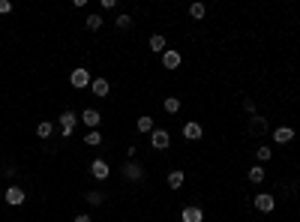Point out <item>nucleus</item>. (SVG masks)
<instances>
[{
    "instance_id": "15",
    "label": "nucleus",
    "mask_w": 300,
    "mask_h": 222,
    "mask_svg": "<svg viewBox=\"0 0 300 222\" xmlns=\"http://www.w3.org/2000/svg\"><path fill=\"white\" fill-rule=\"evenodd\" d=\"M135 129H138V132H144V135H150V132L156 129V126H153V117H150V114H141V117L135 120Z\"/></svg>"
},
{
    "instance_id": "21",
    "label": "nucleus",
    "mask_w": 300,
    "mask_h": 222,
    "mask_svg": "<svg viewBox=\"0 0 300 222\" xmlns=\"http://www.w3.org/2000/svg\"><path fill=\"white\" fill-rule=\"evenodd\" d=\"M162 108L168 111V114H177V111H180V99H177V96H168V99L162 102Z\"/></svg>"
},
{
    "instance_id": "26",
    "label": "nucleus",
    "mask_w": 300,
    "mask_h": 222,
    "mask_svg": "<svg viewBox=\"0 0 300 222\" xmlns=\"http://www.w3.org/2000/svg\"><path fill=\"white\" fill-rule=\"evenodd\" d=\"M114 24H117L120 30H129V27H132V18H129V15H117V21H114Z\"/></svg>"
},
{
    "instance_id": "10",
    "label": "nucleus",
    "mask_w": 300,
    "mask_h": 222,
    "mask_svg": "<svg viewBox=\"0 0 300 222\" xmlns=\"http://www.w3.org/2000/svg\"><path fill=\"white\" fill-rule=\"evenodd\" d=\"M81 123L90 126V129H96V126L102 123V114H99L96 108H84V111H81Z\"/></svg>"
},
{
    "instance_id": "18",
    "label": "nucleus",
    "mask_w": 300,
    "mask_h": 222,
    "mask_svg": "<svg viewBox=\"0 0 300 222\" xmlns=\"http://www.w3.org/2000/svg\"><path fill=\"white\" fill-rule=\"evenodd\" d=\"M246 177H249V183H255V186H258V183L264 180V168H261V165H252V168L246 171Z\"/></svg>"
},
{
    "instance_id": "11",
    "label": "nucleus",
    "mask_w": 300,
    "mask_h": 222,
    "mask_svg": "<svg viewBox=\"0 0 300 222\" xmlns=\"http://www.w3.org/2000/svg\"><path fill=\"white\" fill-rule=\"evenodd\" d=\"M180 63H183L180 51H177V48H165V54H162V66H165V69H177Z\"/></svg>"
},
{
    "instance_id": "19",
    "label": "nucleus",
    "mask_w": 300,
    "mask_h": 222,
    "mask_svg": "<svg viewBox=\"0 0 300 222\" xmlns=\"http://www.w3.org/2000/svg\"><path fill=\"white\" fill-rule=\"evenodd\" d=\"M54 132V123L51 120H42V123H36V135H39V138H48Z\"/></svg>"
},
{
    "instance_id": "8",
    "label": "nucleus",
    "mask_w": 300,
    "mask_h": 222,
    "mask_svg": "<svg viewBox=\"0 0 300 222\" xmlns=\"http://www.w3.org/2000/svg\"><path fill=\"white\" fill-rule=\"evenodd\" d=\"M180 222H204V210L189 204V207H183L180 210Z\"/></svg>"
},
{
    "instance_id": "16",
    "label": "nucleus",
    "mask_w": 300,
    "mask_h": 222,
    "mask_svg": "<svg viewBox=\"0 0 300 222\" xmlns=\"http://www.w3.org/2000/svg\"><path fill=\"white\" fill-rule=\"evenodd\" d=\"M165 180H168V186H171V189H180V186H183V180H186V174H183L180 168H174V171H168Z\"/></svg>"
},
{
    "instance_id": "28",
    "label": "nucleus",
    "mask_w": 300,
    "mask_h": 222,
    "mask_svg": "<svg viewBox=\"0 0 300 222\" xmlns=\"http://www.w3.org/2000/svg\"><path fill=\"white\" fill-rule=\"evenodd\" d=\"M12 12V3L9 0H0V15H9Z\"/></svg>"
},
{
    "instance_id": "30",
    "label": "nucleus",
    "mask_w": 300,
    "mask_h": 222,
    "mask_svg": "<svg viewBox=\"0 0 300 222\" xmlns=\"http://www.w3.org/2000/svg\"><path fill=\"white\" fill-rule=\"evenodd\" d=\"M0 201H3V189H0Z\"/></svg>"
},
{
    "instance_id": "17",
    "label": "nucleus",
    "mask_w": 300,
    "mask_h": 222,
    "mask_svg": "<svg viewBox=\"0 0 300 222\" xmlns=\"http://www.w3.org/2000/svg\"><path fill=\"white\" fill-rule=\"evenodd\" d=\"M150 51L165 54V36H162V33H153V36H150Z\"/></svg>"
},
{
    "instance_id": "25",
    "label": "nucleus",
    "mask_w": 300,
    "mask_h": 222,
    "mask_svg": "<svg viewBox=\"0 0 300 222\" xmlns=\"http://www.w3.org/2000/svg\"><path fill=\"white\" fill-rule=\"evenodd\" d=\"M270 156H273V150H270L267 144H261V147H258V159H261V162H267Z\"/></svg>"
},
{
    "instance_id": "12",
    "label": "nucleus",
    "mask_w": 300,
    "mask_h": 222,
    "mask_svg": "<svg viewBox=\"0 0 300 222\" xmlns=\"http://www.w3.org/2000/svg\"><path fill=\"white\" fill-rule=\"evenodd\" d=\"M90 174H93L96 180H105V177L111 174V165H108L105 159H93V162H90Z\"/></svg>"
},
{
    "instance_id": "20",
    "label": "nucleus",
    "mask_w": 300,
    "mask_h": 222,
    "mask_svg": "<svg viewBox=\"0 0 300 222\" xmlns=\"http://www.w3.org/2000/svg\"><path fill=\"white\" fill-rule=\"evenodd\" d=\"M84 144H90V147H99V144H102V132H99V129H90V132L84 135Z\"/></svg>"
},
{
    "instance_id": "6",
    "label": "nucleus",
    "mask_w": 300,
    "mask_h": 222,
    "mask_svg": "<svg viewBox=\"0 0 300 222\" xmlns=\"http://www.w3.org/2000/svg\"><path fill=\"white\" fill-rule=\"evenodd\" d=\"M276 207V198L270 195V192H258L255 195V210H261V213H270Z\"/></svg>"
},
{
    "instance_id": "22",
    "label": "nucleus",
    "mask_w": 300,
    "mask_h": 222,
    "mask_svg": "<svg viewBox=\"0 0 300 222\" xmlns=\"http://www.w3.org/2000/svg\"><path fill=\"white\" fill-rule=\"evenodd\" d=\"M189 15H192L195 21H201V18L207 15V6H204V3H192V6H189Z\"/></svg>"
},
{
    "instance_id": "29",
    "label": "nucleus",
    "mask_w": 300,
    "mask_h": 222,
    "mask_svg": "<svg viewBox=\"0 0 300 222\" xmlns=\"http://www.w3.org/2000/svg\"><path fill=\"white\" fill-rule=\"evenodd\" d=\"M72 222H93V219H90V216H87V213H78V216H75V219H72Z\"/></svg>"
},
{
    "instance_id": "23",
    "label": "nucleus",
    "mask_w": 300,
    "mask_h": 222,
    "mask_svg": "<svg viewBox=\"0 0 300 222\" xmlns=\"http://www.w3.org/2000/svg\"><path fill=\"white\" fill-rule=\"evenodd\" d=\"M84 27H87V30H99V27H102V15H87Z\"/></svg>"
},
{
    "instance_id": "13",
    "label": "nucleus",
    "mask_w": 300,
    "mask_h": 222,
    "mask_svg": "<svg viewBox=\"0 0 300 222\" xmlns=\"http://www.w3.org/2000/svg\"><path fill=\"white\" fill-rule=\"evenodd\" d=\"M108 90H111V84H108L105 78H93V81H90V93H93V96L102 99V96H108Z\"/></svg>"
},
{
    "instance_id": "2",
    "label": "nucleus",
    "mask_w": 300,
    "mask_h": 222,
    "mask_svg": "<svg viewBox=\"0 0 300 222\" xmlns=\"http://www.w3.org/2000/svg\"><path fill=\"white\" fill-rule=\"evenodd\" d=\"M75 123H78V114H75L72 108H66L63 114H60V132H63V138H69V135H72Z\"/></svg>"
},
{
    "instance_id": "3",
    "label": "nucleus",
    "mask_w": 300,
    "mask_h": 222,
    "mask_svg": "<svg viewBox=\"0 0 300 222\" xmlns=\"http://www.w3.org/2000/svg\"><path fill=\"white\" fill-rule=\"evenodd\" d=\"M168 144H171V135L165 129H153V132H150V147H153V150H168Z\"/></svg>"
},
{
    "instance_id": "24",
    "label": "nucleus",
    "mask_w": 300,
    "mask_h": 222,
    "mask_svg": "<svg viewBox=\"0 0 300 222\" xmlns=\"http://www.w3.org/2000/svg\"><path fill=\"white\" fill-rule=\"evenodd\" d=\"M84 198H87V204H93V207H99V204L105 201V195H102V192H87Z\"/></svg>"
},
{
    "instance_id": "5",
    "label": "nucleus",
    "mask_w": 300,
    "mask_h": 222,
    "mask_svg": "<svg viewBox=\"0 0 300 222\" xmlns=\"http://www.w3.org/2000/svg\"><path fill=\"white\" fill-rule=\"evenodd\" d=\"M123 177L132 180V183H138V180H144V168L135 159H129V162H123Z\"/></svg>"
},
{
    "instance_id": "7",
    "label": "nucleus",
    "mask_w": 300,
    "mask_h": 222,
    "mask_svg": "<svg viewBox=\"0 0 300 222\" xmlns=\"http://www.w3.org/2000/svg\"><path fill=\"white\" fill-rule=\"evenodd\" d=\"M204 135V126L198 123V120H189V123H183V138L186 141H198Z\"/></svg>"
},
{
    "instance_id": "4",
    "label": "nucleus",
    "mask_w": 300,
    "mask_h": 222,
    "mask_svg": "<svg viewBox=\"0 0 300 222\" xmlns=\"http://www.w3.org/2000/svg\"><path fill=\"white\" fill-rule=\"evenodd\" d=\"M267 129H270V123H267L264 117H258V114H255V117L249 120V126H246V132H249L252 138H261V135H264Z\"/></svg>"
},
{
    "instance_id": "27",
    "label": "nucleus",
    "mask_w": 300,
    "mask_h": 222,
    "mask_svg": "<svg viewBox=\"0 0 300 222\" xmlns=\"http://www.w3.org/2000/svg\"><path fill=\"white\" fill-rule=\"evenodd\" d=\"M243 111H246L249 117H255V102L252 99H243Z\"/></svg>"
},
{
    "instance_id": "14",
    "label": "nucleus",
    "mask_w": 300,
    "mask_h": 222,
    "mask_svg": "<svg viewBox=\"0 0 300 222\" xmlns=\"http://www.w3.org/2000/svg\"><path fill=\"white\" fill-rule=\"evenodd\" d=\"M273 141H276V144H288V141H294V129H291V126H279V129H273Z\"/></svg>"
},
{
    "instance_id": "9",
    "label": "nucleus",
    "mask_w": 300,
    "mask_h": 222,
    "mask_svg": "<svg viewBox=\"0 0 300 222\" xmlns=\"http://www.w3.org/2000/svg\"><path fill=\"white\" fill-rule=\"evenodd\" d=\"M3 198H6V204H12V207H18V204H24V198H27V192H24L21 186H9V189L3 192Z\"/></svg>"
},
{
    "instance_id": "1",
    "label": "nucleus",
    "mask_w": 300,
    "mask_h": 222,
    "mask_svg": "<svg viewBox=\"0 0 300 222\" xmlns=\"http://www.w3.org/2000/svg\"><path fill=\"white\" fill-rule=\"evenodd\" d=\"M90 81H93V75L84 69V66H78V69H72L69 72V84L75 87V90H84V87H90Z\"/></svg>"
}]
</instances>
